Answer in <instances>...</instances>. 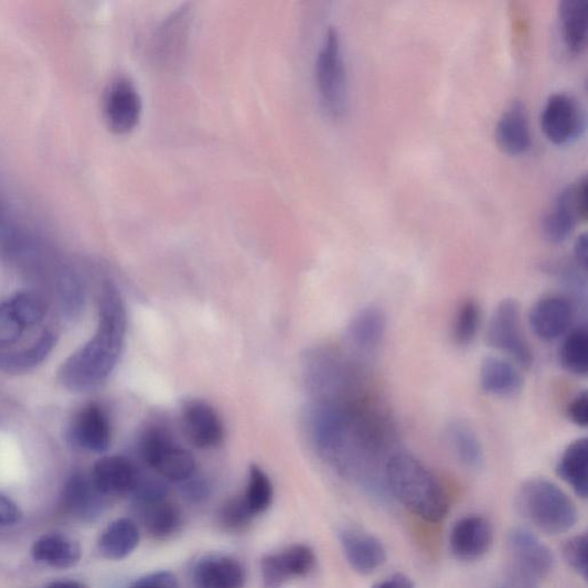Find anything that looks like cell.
<instances>
[{
    "label": "cell",
    "mask_w": 588,
    "mask_h": 588,
    "mask_svg": "<svg viewBox=\"0 0 588 588\" xmlns=\"http://www.w3.org/2000/svg\"><path fill=\"white\" fill-rule=\"evenodd\" d=\"M127 332V312L121 293L106 284L99 299V321L94 339L71 355L61 370V381L74 392L103 384L116 370Z\"/></svg>",
    "instance_id": "cell-1"
},
{
    "label": "cell",
    "mask_w": 588,
    "mask_h": 588,
    "mask_svg": "<svg viewBox=\"0 0 588 588\" xmlns=\"http://www.w3.org/2000/svg\"><path fill=\"white\" fill-rule=\"evenodd\" d=\"M385 482L391 498L427 522L438 523L450 511V499L437 475L408 452L399 450L389 457Z\"/></svg>",
    "instance_id": "cell-2"
},
{
    "label": "cell",
    "mask_w": 588,
    "mask_h": 588,
    "mask_svg": "<svg viewBox=\"0 0 588 588\" xmlns=\"http://www.w3.org/2000/svg\"><path fill=\"white\" fill-rule=\"evenodd\" d=\"M302 375L312 400H346L370 391L355 362L331 348L307 350L302 357Z\"/></svg>",
    "instance_id": "cell-3"
},
{
    "label": "cell",
    "mask_w": 588,
    "mask_h": 588,
    "mask_svg": "<svg viewBox=\"0 0 588 588\" xmlns=\"http://www.w3.org/2000/svg\"><path fill=\"white\" fill-rule=\"evenodd\" d=\"M522 515L547 535H563L577 523L578 512L570 496L546 479L525 481L517 493Z\"/></svg>",
    "instance_id": "cell-4"
},
{
    "label": "cell",
    "mask_w": 588,
    "mask_h": 588,
    "mask_svg": "<svg viewBox=\"0 0 588 588\" xmlns=\"http://www.w3.org/2000/svg\"><path fill=\"white\" fill-rule=\"evenodd\" d=\"M316 79L319 98L327 115L342 119L349 105L348 72L342 39L338 30L329 28L320 47Z\"/></svg>",
    "instance_id": "cell-5"
},
{
    "label": "cell",
    "mask_w": 588,
    "mask_h": 588,
    "mask_svg": "<svg viewBox=\"0 0 588 588\" xmlns=\"http://www.w3.org/2000/svg\"><path fill=\"white\" fill-rule=\"evenodd\" d=\"M139 451L147 466L167 482L181 484L197 472L194 457L162 426H152L143 434Z\"/></svg>",
    "instance_id": "cell-6"
},
{
    "label": "cell",
    "mask_w": 588,
    "mask_h": 588,
    "mask_svg": "<svg viewBox=\"0 0 588 588\" xmlns=\"http://www.w3.org/2000/svg\"><path fill=\"white\" fill-rule=\"evenodd\" d=\"M487 341L521 368H528L534 363V352L523 331L521 304L514 298L503 299L495 307L488 327Z\"/></svg>",
    "instance_id": "cell-7"
},
{
    "label": "cell",
    "mask_w": 588,
    "mask_h": 588,
    "mask_svg": "<svg viewBox=\"0 0 588 588\" xmlns=\"http://www.w3.org/2000/svg\"><path fill=\"white\" fill-rule=\"evenodd\" d=\"M587 218V179L580 178L558 193L543 218V233L552 244L565 243L579 221Z\"/></svg>",
    "instance_id": "cell-8"
},
{
    "label": "cell",
    "mask_w": 588,
    "mask_h": 588,
    "mask_svg": "<svg viewBox=\"0 0 588 588\" xmlns=\"http://www.w3.org/2000/svg\"><path fill=\"white\" fill-rule=\"evenodd\" d=\"M509 544L518 574L527 585H536L552 574L554 554L534 532L514 527L510 532Z\"/></svg>",
    "instance_id": "cell-9"
},
{
    "label": "cell",
    "mask_w": 588,
    "mask_h": 588,
    "mask_svg": "<svg viewBox=\"0 0 588 588\" xmlns=\"http://www.w3.org/2000/svg\"><path fill=\"white\" fill-rule=\"evenodd\" d=\"M192 24V9L182 6L159 24L152 36L151 57L161 67L180 64L189 42Z\"/></svg>",
    "instance_id": "cell-10"
},
{
    "label": "cell",
    "mask_w": 588,
    "mask_h": 588,
    "mask_svg": "<svg viewBox=\"0 0 588 588\" xmlns=\"http://www.w3.org/2000/svg\"><path fill=\"white\" fill-rule=\"evenodd\" d=\"M542 130L555 146L576 141L585 128V118L578 101L567 94L550 96L542 111Z\"/></svg>",
    "instance_id": "cell-11"
},
{
    "label": "cell",
    "mask_w": 588,
    "mask_h": 588,
    "mask_svg": "<svg viewBox=\"0 0 588 588\" xmlns=\"http://www.w3.org/2000/svg\"><path fill=\"white\" fill-rule=\"evenodd\" d=\"M317 566V555L307 545H291L281 552L266 555L261 559L264 588H282L295 578L310 576Z\"/></svg>",
    "instance_id": "cell-12"
},
{
    "label": "cell",
    "mask_w": 588,
    "mask_h": 588,
    "mask_svg": "<svg viewBox=\"0 0 588 588\" xmlns=\"http://www.w3.org/2000/svg\"><path fill=\"white\" fill-rule=\"evenodd\" d=\"M142 111V97L131 79L119 77L110 83L104 100L105 119L110 131L117 135L131 132L141 121Z\"/></svg>",
    "instance_id": "cell-13"
},
{
    "label": "cell",
    "mask_w": 588,
    "mask_h": 588,
    "mask_svg": "<svg viewBox=\"0 0 588 588\" xmlns=\"http://www.w3.org/2000/svg\"><path fill=\"white\" fill-rule=\"evenodd\" d=\"M575 314L574 299L565 295H547L532 306L528 324L539 340L554 342L570 331Z\"/></svg>",
    "instance_id": "cell-14"
},
{
    "label": "cell",
    "mask_w": 588,
    "mask_h": 588,
    "mask_svg": "<svg viewBox=\"0 0 588 588\" xmlns=\"http://www.w3.org/2000/svg\"><path fill=\"white\" fill-rule=\"evenodd\" d=\"M493 537V527L487 517L468 515L452 527L450 548L460 562H475L490 552Z\"/></svg>",
    "instance_id": "cell-15"
},
{
    "label": "cell",
    "mask_w": 588,
    "mask_h": 588,
    "mask_svg": "<svg viewBox=\"0 0 588 588\" xmlns=\"http://www.w3.org/2000/svg\"><path fill=\"white\" fill-rule=\"evenodd\" d=\"M340 542L346 562L361 575H371L386 563V549L370 532L355 526L340 531Z\"/></svg>",
    "instance_id": "cell-16"
},
{
    "label": "cell",
    "mask_w": 588,
    "mask_h": 588,
    "mask_svg": "<svg viewBox=\"0 0 588 588\" xmlns=\"http://www.w3.org/2000/svg\"><path fill=\"white\" fill-rule=\"evenodd\" d=\"M191 579L194 588H245L247 575L237 558L210 554L195 562Z\"/></svg>",
    "instance_id": "cell-17"
},
{
    "label": "cell",
    "mask_w": 588,
    "mask_h": 588,
    "mask_svg": "<svg viewBox=\"0 0 588 588\" xmlns=\"http://www.w3.org/2000/svg\"><path fill=\"white\" fill-rule=\"evenodd\" d=\"M182 426L190 441L202 450L220 446L224 427L217 411L203 400H190L182 408Z\"/></svg>",
    "instance_id": "cell-18"
},
{
    "label": "cell",
    "mask_w": 588,
    "mask_h": 588,
    "mask_svg": "<svg viewBox=\"0 0 588 588\" xmlns=\"http://www.w3.org/2000/svg\"><path fill=\"white\" fill-rule=\"evenodd\" d=\"M495 141L502 152L512 157L525 154L530 150V124L522 101H513L503 111L495 127Z\"/></svg>",
    "instance_id": "cell-19"
},
{
    "label": "cell",
    "mask_w": 588,
    "mask_h": 588,
    "mask_svg": "<svg viewBox=\"0 0 588 588\" xmlns=\"http://www.w3.org/2000/svg\"><path fill=\"white\" fill-rule=\"evenodd\" d=\"M64 507L73 516L92 522L97 520L105 509V495L93 482L92 475L76 472L65 485Z\"/></svg>",
    "instance_id": "cell-20"
},
{
    "label": "cell",
    "mask_w": 588,
    "mask_h": 588,
    "mask_svg": "<svg viewBox=\"0 0 588 588\" xmlns=\"http://www.w3.org/2000/svg\"><path fill=\"white\" fill-rule=\"evenodd\" d=\"M387 328L384 311L378 306L362 308L346 330L349 343L362 354H374L383 344Z\"/></svg>",
    "instance_id": "cell-21"
},
{
    "label": "cell",
    "mask_w": 588,
    "mask_h": 588,
    "mask_svg": "<svg viewBox=\"0 0 588 588\" xmlns=\"http://www.w3.org/2000/svg\"><path fill=\"white\" fill-rule=\"evenodd\" d=\"M480 384L487 395L509 398L520 394L524 378L520 367L513 361L491 355L482 361Z\"/></svg>",
    "instance_id": "cell-22"
},
{
    "label": "cell",
    "mask_w": 588,
    "mask_h": 588,
    "mask_svg": "<svg viewBox=\"0 0 588 588\" xmlns=\"http://www.w3.org/2000/svg\"><path fill=\"white\" fill-rule=\"evenodd\" d=\"M139 473L141 472L129 459L110 456L97 461L90 475L99 492L107 496L131 493Z\"/></svg>",
    "instance_id": "cell-23"
},
{
    "label": "cell",
    "mask_w": 588,
    "mask_h": 588,
    "mask_svg": "<svg viewBox=\"0 0 588 588\" xmlns=\"http://www.w3.org/2000/svg\"><path fill=\"white\" fill-rule=\"evenodd\" d=\"M73 438L86 450L103 453L111 442L109 418L98 404L84 407L76 416L73 426Z\"/></svg>",
    "instance_id": "cell-24"
},
{
    "label": "cell",
    "mask_w": 588,
    "mask_h": 588,
    "mask_svg": "<svg viewBox=\"0 0 588 588\" xmlns=\"http://www.w3.org/2000/svg\"><path fill=\"white\" fill-rule=\"evenodd\" d=\"M148 535L159 542L170 541L180 534L184 514L175 502L167 499L135 506Z\"/></svg>",
    "instance_id": "cell-25"
},
{
    "label": "cell",
    "mask_w": 588,
    "mask_h": 588,
    "mask_svg": "<svg viewBox=\"0 0 588 588\" xmlns=\"http://www.w3.org/2000/svg\"><path fill=\"white\" fill-rule=\"evenodd\" d=\"M445 437L459 462L470 470H480L485 462L483 443L474 429L463 419H452Z\"/></svg>",
    "instance_id": "cell-26"
},
{
    "label": "cell",
    "mask_w": 588,
    "mask_h": 588,
    "mask_svg": "<svg viewBox=\"0 0 588 588\" xmlns=\"http://www.w3.org/2000/svg\"><path fill=\"white\" fill-rule=\"evenodd\" d=\"M35 562L57 569L76 566L81 559V547L71 537L63 534L41 536L32 547Z\"/></svg>",
    "instance_id": "cell-27"
},
{
    "label": "cell",
    "mask_w": 588,
    "mask_h": 588,
    "mask_svg": "<svg viewBox=\"0 0 588 588\" xmlns=\"http://www.w3.org/2000/svg\"><path fill=\"white\" fill-rule=\"evenodd\" d=\"M141 543V530L130 518L111 522L98 541V549L107 559L119 562L132 554Z\"/></svg>",
    "instance_id": "cell-28"
},
{
    "label": "cell",
    "mask_w": 588,
    "mask_h": 588,
    "mask_svg": "<svg viewBox=\"0 0 588 588\" xmlns=\"http://www.w3.org/2000/svg\"><path fill=\"white\" fill-rule=\"evenodd\" d=\"M588 442L587 438H578L570 442L559 458L556 472L564 482L581 499L588 493Z\"/></svg>",
    "instance_id": "cell-29"
},
{
    "label": "cell",
    "mask_w": 588,
    "mask_h": 588,
    "mask_svg": "<svg viewBox=\"0 0 588 588\" xmlns=\"http://www.w3.org/2000/svg\"><path fill=\"white\" fill-rule=\"evenodd\" d=\"M558 19L567 50L581 54L587 45V3L585 0H564L558 6Z\"/></svg>",
    "instance_id": "cell-30"
},
{
    "label": "cell",
    "mask_w": 588,
    "mask_h": 588,
    "mask_svg": "<svg viewBox=\"0 0 588 588\" xmlns=\"http://www.w3.org/2000/svg\"><path fill=\"white\" fill-rule=\"evenodd\" d=\"M559 363L571 375L582 377L588 372V332L585 324L571 329L559 349Z\"/></svg>",
    "instance_id": "cell-31"
},
{
    "label": "cell",
    "mask_w": 588,
    "mask_h": 588,
    "mask_svg": "<svg viewBox=\"0 0 588 588\" xmlns=\"http://www.w3.org/2000/svg\"><path fill=\"white\" fill-rule=\"evenodd\" d=\"M54 333L45 331L30 349L17 353L0 354V370L22 372L34 368L43 362L55 345Z\"/></svg>",
    "instance_id": "cell-32"
},
{
    "label": "cell",
    "mask_w": 588,
    "mask_h": 588,
    "mask_svg": "<svg viewBox=\"0 0 588 588\" xmlns=\"http://www.w3.org/2000/svg\"><path fill=\"white\" fill-rule=\"evenodd\" d=\"M243 498L247 507L256 517L266 513L272 503L274 488L269 475L257 464L248 471V482Z\"/></svg>",
    "instance_id": "cell-33"
},
{
    "label": "cell",
    "mask_w": 588,
    "mask_h": 588,
    "mask_svg": "<svg viewBox=\"0 0 588 588\" xmlns=\"http://www.w3.org/2000/svg\"><path fill=\"white\" fill-rule=\"evenodd\" d=\"M482 322L481 306L474 299L463 300L455 316L452 334L460 348H467L478 338Z\"/></svg>",
    "instance_id": "cell-34"
},
{
    "label": "cell",
    "mask_w": 588,
    "mask_h": 588,
    "mask_svg": "<svg viewBox=\"0 0 588 588\" xmlns=\"http://www.w3.org/2000/svg\"><path fill=\"white\" fill-rule=\"evenodd\" d=\"M255 518L256 516L247 507L243 495L227 500L216 513L217 525L229 534H243Z\"/></svg>",
    "instance_id": "cell-35"
},
{
    "label": "cell",
    "mask_w": 588,
    "mask_h": 588,
    "mask_svg": "<svg viewBox=\"0 0 588 588\" xmlns=\"http://www.w3.org/2000/svg\"><path fill=\"white\" fill-rule=\"evenodd\" d=\"M9 301L25 329L40 323L45 316L44 302L35 293L20 292Z\"/></svg>",
    "instance_id": "cell-36"
},
{
    "label": "cell",
    "mask_w": 588,
    "mask_h": 588,
    "mask_svg": "<svg viewBox=\"0 0 588 588\" xmlns=\"http://www.w3.org/2000/svg\"><path fill=\"white\" fill-rule=\"evenodd\" d=\"M25 330L10 301L0 303V345H10L18 342Z\"/></svg>",
    "instance_id": "cell-37"
},
{
    "label": "cell",
    "mask_w": 588,
    "mask_h": 588,
    "mask_svg": "<svg viewBox=\"0 0 588 588\" xmlns=\"http://www.w3.org/2000/svg\"><path fill=\"white\" fill-rule=\"evenodd\" d=\"M568 566L584 579L587 577V536L578 535L569 539L564 547Z\"/></svg>",
    "instance_id": "cell-38"
},
{
    "label": "cell",
    "mask_w": 588,
    "mask_h": 588,
    "mask_svg": "<svg viewBox=\"0 0 588 588\" xmlns=\"http://www.w3.org/2000/svg\"><path fill=\"white\" fill-rule=\"evenodd\" d=\"M511 20L515 45L520 49H524L530 38V20L527 11L524 9L523 4H511Z\"/></svg>",
    "instance_id": "cell-39"
},
{
    "label": "cell",
    "mask_w": 588,
    "mask_h": 588,
    "mask_svg": "<svg viewBox=\"0 0 588 588\" xmlns=\"http://www.w3.org/2000/svg\"><path fill=\"white\" fill-rule=\"evenodd\" d=\"M180 485L184 498L191 503H194V505H200V503L205 502L211 495L209 481L197 472Z\"/></svg>",
    "instance_id": "cell-40"
},
{
    "label": "cell",
    "mask_w": 588,
    "mask_h": 588,
    "mask_svg": "<svg viewBox=\"0 0 588 588\" xmlns=\"http://www.w3.org/2000/svg\"><path fill=\"white\" fill-rule=\"evenodd\" d=\"M129 588H180V584L173 573L156 571L137 579Z\"/></svg>",
    "instance_id": "cell-41"
},
{
    "label": "cell",
    "mask_w": 588,
    "mask_h": 588,
    "mask_svg": "<svg viewBox=\"0 0 588 588\" xmlns=\"http://www.w3.org/2000/svg\"><path fill=\"white\" fill-rule=\"evenodd\" d=\"M567 416L575 426L579 428H587L588 398L586 391L579 392V394H577L568 404Z\"/></svg>",
    "instance_id": "cell-42"
},
{
    "label": "cell",
    "mask_w": 588,
    "mask_h": 588,
    "mask_svg": "<svg viewBox=\"0 0 588 588\" xmlns=\"http://www.w3.org/2000/svg\"><path fill=\"white\" fill-rule=\"evenodd\" d=\"M64 307L71 312L79 310L84 296L82 295V287L77 279L73 276H66L62 287Z\"/></svg>",
    "instance_id": "cell-43"
},
{
    "label": "cell",
    "mask_w": 588,
    "mask_h": 588,
    "mask_svg": "<svg viewBox=\"0 0 588 588\" xmlns=\"http://www.w3.org/2000/svg\"><path fill=\"white\" fill-rule=\"evenodd\" d=\"M22 517L17 503L9 496L0 494V525H13Z\"/></svg>",
    "instance_id": "cell-44"
},
{
    "label": "cell",
    "mask_w": 588,
    "mask_h": 588,
    "mask_svg": "<svg viewBox=\"0 0 588 588\" xmlns=\"http://www.w3.org/2000/svg\"><path fill=\"white\" fill-rule=\"evenodd\" d=\"M373 588H414V584L406 575L395 574L378 581Z\"/></svg>",
    "instance_id": "cell-45"
},
{
    "label": "cell",
    "mask_w": 588,
    "mask_h": 588,
    "mask_svg": "<svg viewBox=\"0 0 588 588\" xmlns=\"http://www.w3.org/2000/svg\"><path fill=\"white\" fill-rule=\"evenodd\" d=\"M587 236L582 234L576 239L574 246V263L585 271H587Z\"/></svg>",
    "instance_id": "cell-46"
},
{
    "label": "cell",
    "mask_w": 588,
    "mask_h": 588,
    "mask_svg": "<svg viewBox=\"0 0 588 588\" xmlns=\"http://www.w3.org/2000/svg\"><path fill=\"white\" fill-rule=\"evenodd\" d=\"M44 588H88V587L76 580H58V581L49 584Z\"/></svg>",
    "instance_id": "cell-47"
},
{
    "label": "cell",
    "mask_w": 588,
    "mask_h": 588,
    "mask_svg": "<svg viewBox=\"0 0 588 588\" xmlns=\"http://www.w3.org/2000/svg\"><path fill=\"white\" fill-rule=\"evenodd\" d=\"M498 588H505V587H498Z\"/></svg>",
    "instance_id": "cell-48"
}]
</instances>
